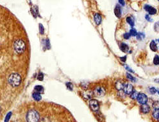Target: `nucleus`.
Listing matches in <instances>:
<instances>
[{
  "instance_id": "obj_4",
  "label": "nucleus",
  "mask_w": 159,
  "mask_h": 122,
  "mask_svg": "<svg viewBox=\"0 0 159 122\" xmlns=\"http://www.w3.org/2000/svg\"><path fill=\"white\" fill-rule=\"evenodd\" d=\"M94 95L96 97H102L105 96L106 93V90L102 86H97L93 91Z\"/></svg>"
},
{
  "instance_id": "obj_13",
  "label": "nucleus",
  "mask_w": 159,
  "mask_h": 122,
  "mask_svg": "<svg viewBox=\"0 0 159 122\" xmlns=\"http://www.w3.org/2000/svg\"><path fill=\"white\" fill-rule=\"evenodd\" d=\"M119 48H120L122 52H125V53H128L129 51V47L126 44L124 43H121L119 45Z\"/></svg>"
},
{
  "instance_id": "obj_7",
  "label": "nucleus",
  "mask_w": 159,
  "mask_h": 122,
  "mask_svg": "<svg viewBox=\"0 0 159 122\" xmlns=\"http://www.w3.org/2000/svg\"><path fill=\"white\" fill-rule=\"evenodd\" d=\"M144 8L145 10L148 12L149 15H155L157 13V10L149 5H146Z\"/></svg>"
},
{
  "instance_id": "obj_26",
  "label": "nucleus",
  "mask_w": 159,
  "mask_h": 122,
  "mask_svg": "<svg viewBox=\"0 0 159 122\" xmlns=\"http://www.w3.org/2000/svg\"><path fill=\"white\" fill-rule=\"evenodd\" d=\"M39 32L41 35H43L44 32V29L43 25L42 24H39Z\"/></svg>"
},
{
  "instance_id": "obj_38",
  "label": "nucleus",
  "mask_w": 159,
  "mask_h": 122,
  "mask_svg": "<svg viewBox=\"0 0 159 122\" xmlns=\"http://www.w3.org/2000/svg\"><path fill=\"white\" fill-rule=\"evenodd\" d=\"M157 41L158 42V43H159V39H157Z\"/></svg>"
},
{
  "instance_id": "obj_16",
  "label": "nucleus",
  "mask_w": 159,
  "mask_h": 122,
  "mask_svg": "<svg viewBox=\"0 0 159 122\" xmlns=\"http://www.w3.org/2000/svg\"><path fill=\"white\" fill-rule=\"evenodd\" d=\"M152 116H153L154 119L157 120L159 116V108H155L153 111V112H152Z\"/></svg>"
},
{
  "instance_id": "obj_33",
  "label": "nucleus",
  "mask_w": 159,
  "mask_h": 122,
  "mask_svg": "<svg viewBox=\"0 0 159 122\" xmlns=\"http://www.w3.org/2000/svg\"><path fill=\"white\" fill-rule=\"evenodd\" d=\"M120 59H121V60L122 62H125V61H126V56L123 57H120Z\"/></svg>"
},
{
  "instance_id": "obj_29",
  "label": "nucleus",
  "mask_w": 159,
  "mask_h": 122,
  "mask_svg": "<svg viewBox=\"0 0 159 122\" xmlns=\"http://www.w3.org/2000/svg\"><path fill=\"white\" fill-rule=\"evenodd\" d=\"M131 37V35L130 34V33H125V34L123 35V37L125 38V39H129Z\"/></svg>"
},
{
  "instance_id": "obj_17",
  "label": "nucleus",
  "mask_w": 159,
  "mask_h": 122,
  "mask_svg": "<svg viewBox=\"0 0 159 122\" xmlns=\"http://www.w3.org/2000/svg\"><path fill=\"white\" fill-rule=\"evenodd\" d=\"M32 97H33V98L35 101H40V100L42 99L41 95H40V93L37 92L33 93L32 94Z\"/></svg>"
},
{
  "instance_id": "obj_2",
  "label": "nucleus",
  "mask_w": 159,
  "mask_h": 122,
  "mask_svg": "<svg viewBox=\"0 0 159 122\" xmlns=\"http://www.w3.org/2000/svg\"><path fill=\"white\" fill-rule=\"evenodd\" d=\"M27 122H39L40 119V115L35 110H30L26 114Z\"/></svg>"
},
{
  "instance_id": "obj_36",
  "label": "nucleus",
  "mask_w": 159,
  "mask_h": 122,
  "mask_svg": "<svg viewBox=\"0 0 159 122\" xmlns=\"http://www.w3.org/2000/svg\"><path fill=\"white\" fill-rule=\"evenodd\" d=\"M157 93H158V94L159 95V89H158V90H157Z\"/></svg>"
},
{
  "instance_id": "obj_22",
  "label": "nucleus",
  "mask_w": 159,
  "mask_h": 122,
  "mask_svg": "<svg viewBox=\"0 0 159 122\" xmlns=\"http://www.w3.org/2000/svg\"><path fill=\"white\" fill-rule=\"evenodd\" d=\"M153 64L156 66L159 65V55H156L153 58Z\"/></svg>"
},
{
  "instance_id": "obj_18",
  "label": "nucleus",
  "mask_w": 159,
  "mask_h": 122,
  "mask_svg": "<svg viewBox=\"0 0 159 122\" xmlns=\"http://www.w3.org/2000/svg\"><path fill=\"white\" fill-rule=\"evenodd\" d=\"M126 21L131 26H134V24H135L134 23H135V22H134V19H133V17H131V16H128V17H126Z\"/></svg>"
},
{
  "instance_id": "obj_3",
  "label": "nucleus",
  "mask_w": 159,
  "mask_h": 122,
  "mask_svg": "<svg viewBox=\"0 0 159 122\" xmlns=\"http://www.w3.org/2000/svg\"><path fill=\"white\" fill-rule=\"evenodd\" d=\"M14 50L17 53H22L24 52L26 48V45L22 39H17L14 43Z\"/></svg>"
},
{
  "instance_id": "obj_11",
  "label": "nucleus",
  "mask_w": 159,
  "mask_h": 122,
  "mask_svg": "<svg viewBox=\"0 0 159 122\" xmlns=\"http://www.w3.org/2000/svg\"><path fill=\"white\" fill-rule=\"evenodd\" d=\"M125 84H124L123 82H122L120 80H118L116 81V84H115V86H116V88L117 89V90L118 91H121L123 90V88L125 87Z\"/></svg>"
},
{
  "instance_id": "obj_5",
  "label": "nucleus",
  "mask_w": 159,
  "mask_h": 122,
  "mask_svg": "<svg viewBox=\"0 0 159 122\" xmlns=\"http://www.w3.org/2000/svg\"><path fill=\"white\" fill-rule=\"evenodd\" d=\"M89 106L90 109L94 112H97L99 109V103L96 100L91 99L89 101Z\"/></svg>"
},
{
  "instance_id": "obj_1",
  "label": "nucleus",
  "mask_w": 159,
  "mask_h": 122,
  "mask_svg": "<svg viewBox=\"0 0 159 122\" xmlns=\"http://www.w3.org/2000/svg\"><path fill=\"white\" fill-rule=\"evenodd\" d=\"M9 83L12 86L17 87L21 82V76L18 73H12L9 78Z\"/></svg>"
},
{
  "instance_id": "obj_14",
  "label": "nucleus",
  "mask_w": 159,
  "mask_h": 122,
  "mask_svg": "<svg viewBox=\"0 0 159 122\" xmlns=\"http://www.w3.org/2000/svg\"><path fill=\"white\" fill-rule=\"evenodd\" d=\"M149 48H150L151 50L153 52H156L158 50V46L155 40H153L151 41L150 44H149Z\"/></svg>"
},
{
  "instance_id": "obj_31",
  "label": "nucleus",
  "mask_w": 159,
  "mask_h": 122,
  "mask_svg": "<svg viewBox=\"0 0 159 122\" xmlns=\"http://www.w3.org/2000/svg\"><path fill=\"white\" fill-rule=\"evenodd\" d=\"M40 122H50V121H49V119L48 118H42Z\"/></svg>"
},
{
  "instance_id": "obj_25",
  "label": "nucleus",
  "mask_w": 159,
  "mask_h": 122,
  "mask_svg": "<svg viewBox=\"0 0 159 122\" xmlns=\"http://www.w3.org/2000/svg\"><path fill=\"white\" fill-rule=\"evenodd\" d=\"M149 93L151 94V95H153V94H155L157 92V90H156V89L155 88L152 87V88H150L149 89Z\"/></svg>"
},
{
  "instance_id": "obj_21",
  "label": "nucleus",
  "mask_w": 159,
  "mask_h": 122,
  "mask_svg": "<svg viewBox=\"0 0 159 122\" xmlns=\"http://www.w3.org/2000/svg\"><path fill=\"white\" fill-rule=\"evenodd\" d=\"M137 38L138 40H143L145 38L144 33H142V32H139V33H137Z\"/></svg>"
},
{
  "instance_id": "obj_15",
  "label": "nucleus",
  "mask_w": 159,
  "mask_h": 122,
  "mask_svg": "<svg viewBox=\"0 0 159 122\" xmlns=\"http://www.w3.org/2000/svg\"><path fill=\"white\" fill-rule=\"evenodd\" d=\"M114 14L118 18L121 17V9L119 6L117 5L114 9Z\"/></svg>"
},
{
  "instance_id": "obj_9",
  "label": "nucleus",
  "mask_w": 159,
  "mask_h": 122,
  "mask_svg": "<svg viewBox=\"0 0 159 122\" xmlns=\"http://www.w3.org/2000/svg\"><path fill=\"white\" fill-rule=\"evenodd\" d=\"M133 86H132V85L130 84H125V87L123 88V92L126 95H130L132 91H133Z\"/></svg>"
},
{
  "instance_id": "obj_37",
  "label": "nucleus",
  "mask_w": 159,
  "mask_h": 122,
  "mask_svg": "<svg viewBox=\"0 0 159 122\" xmlns=\"http://www.w3.org/2000/svg\"><path fill=\"white\" fill-rule=\"evenodd\" d=\"M157 121H159V116H158V119H157Z\"/></svg>"
},
{
  "instance_id": "obj_6",
  "label": "nucleus",
  "mask_w": 159,
  "mask_h": 122,
  "mask_svg": "<svg viewBox=\"0 0 159 122\" xmlns=\"http://www.w3.org/2000/svg\"><path fill=\"white\" fill-rule=\"evenodd\" d=\"M138 102L141 105L143 104H146L148 101V98L147 95L144 93H139L138 95V97L137 98Z\"/></svg>"
},
{
  "instance_id": "obj_28",
  "label": "nucleus",
  "mask_w": 159,
  "mask_h": 122,
  "mask_svg": "<svg viewBox=\"0 0 159 122\" xmlns=\"http://www.w3.org/2000/svg\"><path fill=\"white\" fill-rule=\"evenodd\" d=\"M37 79L40 81H42L44 79V75L42 73H39V74L37 76Z\"/></svg>"
},
{
  "instance_id": "obj_24",
  "label": "nucleus",
  "mask_w": 159,
  "mask_h": 122,
  "mask_svg": "<svg viewBox=\"0 0 159 122\" xmlns=\"http://www.w3.org/2000/svg\"><path fill=\"white\" fill-rule=\"evenodd\" d=\"M130 34L131 35V36H133V37H135V36H137V32L135 28H132L130 30Z\"/></svg>"
},
{
  "instance_id": "obj_10",
  "label": "nucleus",
  "mask_w": 159,
  "mask_h": 122,
  "mask_svg": "<svg viewBox=\"0 0 159 122\" xmlns=\"http://www.w3.org/2000/svg\"><path fill=\"white\" fill-rule=\"evenodd\" d=\"M140 110L142 113L147 114L150 111V107L148 104H143L140 106Z\"/></svg>"
},
{
  "instance_id": "obj_34",
  "label": "nucleus",
  "mask_w": 159,
  "mask_h": 122,
  "mask_svg": "<svg viewBox=\"0 0 159 122\" xmlns=\"http://www.w3.org/2000/svg\"><path fill=\"white\" fill-rule=\"evenodd\" d=\"M119 3H120L121 5H123V6H124L125 5V1H122V0H119Z\"/></svg>"
},
{
  "instance_id": "obj_20",
  "label": "nucleus",
  "mask_w": 159,
  "mask_h": 122,
  "mask_svg": "<svg viewBox=\"0 0 159 122\" xmlns=\"http://www.w3.org/2000/svg\"><path fill=\"white\" fill-rule=\"evenodd\" d=\"M35 90L37 93H43L44 91V88L42 86L40 85H37L35 87Z\"/></svg>"
},
{
  "instance_id": "obj_23",
  "label": "nucleus",
  "mask_w": 159,
  "mask_h": 122,
  "mask_svg": "<svg viewBox=\"0 0 159 122\" xmlns=\"http://www.w3.org/2000/svg\"><path fill=\"white\" fill-rule=\"evenodd\" d=\"M126 76H127V78H128L129 80L132 81V82H135V81H136V78H135L134 76H132V75H130V73H126Z\"/></svg>"
},
{
  "instance_id": "obj_12",
  "label": "nucleus",
  "mask_w": 159,
  "mask_h": 122,
  "mask_svg": "<svg viewBox=\"0 0 159 122\" xmlns=\"http://www.w3.org/2000/svg\"><path fill=\"white\" fill-rule=\"evenodd\" d=\"M94 21L96 23V24L97 25H99L101 23L102 21V17L99 13H96L94 16Z\"/></svg>"
},
{
  "instance_id": "obj_8",
  "label": "nucleus",
  "mask_w": 159,
  "mask_h": 122,
  "mask_svg": "<svg viewBox=\"0 0 159 122\" xmlns=\"http://www.w3.org/2000/svg\"><path fill=\"white\" fill-rule=\"evenodd\" d=\"M94 93L91 90H86L84 91L83 93H82V96L85 99L87 100H91L92 97L93 96Z\"/></svg>"
},
{
  "instance_id": "obj_19",
  "label": "nucleus",
  "mask_w": 159,
  "mask_h": 122,
  "mask_svg": "<svg viewBox=\"0 0 159 122\" xmlns=\"http://www.w3.org/2000/svg\"><path fill=\"white\" fill-rule=\"evenodd\" d=\"M139 93L136 90H135V89H133V91L132 92V93L130 94V98H132V99L133 100H135L138 97V95H139Z\"/></svg>"
},
{
  "instance_id": "obj_30",
  "label": "nucleus",
  "mask_w": 159,
  "mask_h": 122,
  "mask_svg": "<svg viewBox=\"0 0 159 122\" xmlns=\"http://www.w3.org/2000/svg\"><path fill=\"white\" fill-rule=\"evenodd\" d=\"M145 18H146V19L147 21H149V22H152V21H153V20L151 19V18L150 17V16H149V14L146 15V16H145Z\"/></svg>"
},
{
  "instance_id": "obj_27",
  "label": "nucleus",
  "mask_w": 159,
  "mask_h": 122,
  "mask_svg": "<svg viewBox=\"0 0 159 122\" xmlns=\"http://www.w3.org/2000/svg\"><path fill=\"white\" fill-rule=\"evenodd\" d=\"M66 87L70 91H72L73 89V85L71 82H68V83L66 84Z\"/></svg>"
},
{
  "instance_id": "obj_35",
  "label": "nucleus",
  "mask_w": 159,
  "mask_h": 122,
  "mask_svg": "<svg viewBox=\"0 0 159 122\" xmlns=\"http://www.w3.org/2000/svg\"><path fill=\"white\" fill-rule=\"evenodd\" d=\"M155 82H159V79H158V80H155Z\"/></svg>"
},
{
  "instance_id": "obj_32",
  "label": "nucleus",
  "mask_w": 159,
  "mask_h": 122,
  "mask_svg": "<svg viewBox=\"0 0 159 122\" xmlns=\"http://www.w3.org/2000/svg\"><path fill=\"white\" fill-rule=\"evenodd\" d=\"M125 68H126V69H127V70L128 71L132 72V73H134V71L132 70V69H131V68H130V67H129V66H125Z\"/></svg>"
}]
</instances>
